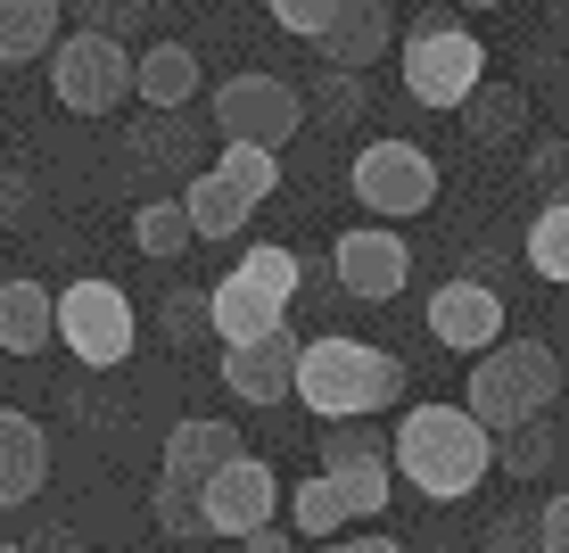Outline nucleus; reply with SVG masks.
Segmentation results:
<instances>
[{"instance_id": "nucleus-1", "label": "nucleus", "mask_w": 569, "mask_h": 553, "mask_svg": "<svg viewBox=\"0 0 569 553\" xmlns=\"http://www.w3.org/2000/svg\"><path fill=\"white\" fill-rule=\"evenodd\" d=\"M397 480H413L429 504H462L470 487L496 471V438L470 405H413L397 422Z\"/></svg>"}, {"instance_id": "nucleus-2", "label": "nucleus", "mask_w": 569, "mask_h": 553, "mask_svg": "<svg viewBox=\"0 0 569 553\" xmlns=\"http://www.w3.org/2000/svg\"><path fill=\"white\" fill-rule=\"evenodd\" d=\"M306 413H322V422H363V413H388L405 397V364L388 347L371 339H306L298 347V388H289Z\"/></svg>"}, {"instance_id": "nucleus-3", "label": "nucleus", "mask_w": 569, "mask_h": 553, "mask_svg": "<svg viewBox=\"0 0 569 553\" xmlns=\"http://www.w3.org/2000/svg\"><path fill=\"white\" fill-rule=\"evenodd\" d=\"M561 397V364H553V347L545 339H512V347H487L479 364H470V413L487 422V438H503V429H520V422H545V405Z\"/></svg>"}, {"instance_id": "nucleus-4", "label": "nucleus", "mask_w": 569, "mask_h": 553, "mask_svg": "<svg viewBox=\"0 0 569 553\" xmlns=\"http://www.w3.org/2000/svg\"><path fill=\"white\" fill-rule=\"evenodd\" d=\"M298 282H306V273H298V256H289V248H272V240L248 248L240 265L207 289V306H214V347H248V339H264V330H281Z\"/></svg>"}, {"instance_id": "nucleus-5", "label": "nucleus", "mask_w": 569, "mask_h": 553, "mask_svg": "<svg viewBox=\"0 0 569 553\" xmlns=\"http://www.w3.org/2000/svg\"><path fill=\"white\" fill-rule=\"evenodd\" d=\"M50 91H58V108H74V116L124 108L132 100V50H124V33H100V26L58 33V42H50Z\"/></svg>"}, {"instance_id": "nucleus-6", "label": "nucleus", "mask_w": 569, "mask_h": 553, "mask_svg": "<svg viewBox=\"0 0 569 553\" xmlns=\"http://www.w3.org/2000/svg\"><path fill=\"white\" fill-rule=\"evenodd\" d=\"M141 339V323H132V298L116 282H67L58 289V347L74 355V364L91 372H116Z\"/></svg>"}, {"instance_id": "nucleus-7", "label": "nucleus", "mask_w": 569, "mask_h": 553, "mask_svg": "<svg viewBox=\"0 0 569 553\" xmlns=\"http://www.w3.org/2000/svg\"><path fill=\"white\" fill-rule=\"evenodd\" d=\"M479 83H487L479 33H462V26H446V17H429L413 42H405V91H413L421 108H462Z\"/></svg>"}, {"instance_id": "nucleus-8", "label": "nucleus", "mask_w": 569, "mask_h": 553, "mask_svg": "<svg viewBox=\"0 0 569 553\" xmlns=\"http://www.w3.org/2000/svg\"><path fill=\"white\" fill-rule=\"evenodd\" d=\"M347 190H356L363 215H421L429 199H438V157L413 149V141H371L356 149V166H347Z\"/></svg>"}, {"instance_id": "nucleus-9", "label": "nucleus", "mask_w": 569, "mask_h": 553, "mask_svg": "<svg viewBox=\"0 0 569 553\" xmlns=\"http://www.w3.org/2000/svg\"><path fill=\"white\" fill-rule=\"evenodd\" d=\"M298 125H306V100L281 75H231V83H214V132L223 141L281 149V141H298Z\"/></svg>"}, {"instance_id": "nucleus-10", "label": "nucleus", "mask_w": 569, "mask_h": 553, "mask_svg": "<svg viewBox=\"0 0 569 553\" xmlns=\"http://www.w3.org/2000/svg\"><path fill=\"white\" fill-rule=\"evenodd\" d=\"M330 273H339L347 298L388 306L405 282H413V248H405V231H388V224H356V231H339V248H330Z\"/></svg>"}, {"instance_id": "nucleus-11", "label": "nucleus", "mask_w": 569, "mask_h": 553, "mask_svg": "<svg viewBox=\"0 0 569 553\" xmlns=\"http://www.w3.org/2000/svg\"><path fill=\"white\" fill-rule=\"evenodd\" d=\"M272 504H281V480L257 463V454H240V463H223L214 480L199 487V512H207V537H248V529L272 521Z\"/></svg>"}, {"instance_id": "nucleus-12", "label": "nucleus", "mask_w": 569, "mask_h": 553, "mask_svg": "<svg viewBox=\"0 0 569 553\" xmlns=\"http://www.w3.org/2000/svg\"><path fill=\"white\" fill-rule=\"evenodd\" d=\"M322 471H330V487H339L347 521H380L388 496H397V463L371 438H356V429H339V438L322 446Z\"/></svg>"}, {"instance_id": "nucleus-13", "label": "nucleus", "mask_w": 569, "mask_h": 553, "mask_svg": "<svg viewBox=\"0 0 569 553\" xmlns=\"http://www.w3.org/2000/svg\"><path fill=\"white\" fill-rule=\"evenodd\" d=\"M429 339L455 347V355H487L503 339V298L487 282H438V298H429Z\"/></svg>"}, {"instance_id": "nucleus-14", "label": "nucleus", "mask_w": 569, "mask_h": 553, "mask_svg": "<svg viewBox=\"0 0 569 553\" xmlns=\"http://www.w3.org/2000/svg\"><path fill=\"white\" fill-rule=\"evenodd\" d=\"M298 330H264V339H248V347H223V388L231 397H248V405H281L289 388H298Z\"/></svg>"}, {"instance_id": "nucleus-15", "label": "nucleus", "mask_w": 569, "mask_h": 553, "mask_svg": "<svg viewBox=\"0 0 569 553\" xmlns=\"http://www.w3.org/2000/svg\"><path fill=\"white\" fill-rule=\"evenodd\" d=\"M388 42H397V9H388V0H347V9L322 26V42H313V50H322L330 67L363 75V67H380Z\"/></svg>"}, {"instance_id": "nucleus-16", "label": "nucleus", "mask_w": 569, "mask_h": 553, "mask_svg": "<svg viewBox=\"0 0 569 553\" xmlns=\"http://www.w3.org/2000/svg\"><path fill=\"white\" fill-rule=\"evenodd\" d=\"M42 480H50V438H42V422L0 405V512H9V504H33V496H42Z\"/></svg>"}, {"instance_id": "nucleus-17", "label": "nucleus", "mask_w": 569, "mask_h": 553, "mask_svg": "<svg viewBox=\"0 0 569 553\" xmlns=\"http://www.w3.org/2000/svg\"><path fill=\"white\" fill-rule=\"evenodd\" d=\"M223 463H240V429H231V422H173L166 429V480L173 487L199 496Z\"/></svg>"}, {"instance_id": "nucleus-18", "label": "nucleus", "mask_w": 569, "mask_h": 553, "mask_svg": "<svg viewBox=\"0 0 569 553\" xmlns=\"http://www.w3.org/2000/svg\"><path fill=\"white\" fill-rule=\"evenodd\" d=\"M199 50L190 42H157V50H141L132 58V91H141L149 108H166V116H182L190 100H199Z\"/></svg>"}, {"instance_id": "nucleus-19", "label": "nucleus", "mask_w": 569, "mask_h": 553, "mask_svg": "<svg viewBox=\"0 0 569 553\" xmlns=\"http://www.w3.org/2000/svg\"><path fill=\"white\" fill-rule=\"evenodd\" d=\"M58 339V298L42 282H0V347L9 355H42Z\"/></svg>"}, {"instance_id": "nucleus-20", "label": "nucleus", "mask_w": 569, "mask_h": 553, "mask_svg": "<svg viewBox=\"0 0 569 553\" xmlns=\"http://www.w3.org/2000/svg\"><path fill=\"white\" fill-rule=\"evenodd\" d=\"M182 215H190V231H199V240H231V231L248 224V199L207 166V174H190V182H182Z\"/></svg>"}, {"instance_id": "nucleus-21", "label": "nucleus", "mask_w": 569, "mask_h": 553, "mask_svg": "<svg viewBox=\"0 0 569 553\" xmlns=\"http://www.w3.org/2000/svg\"><path fill=\"white\" fill-rule=\"evenodd\" d=\"M58 0H0V67H26L58 42Z\"/></svg>"}, {"instance_id": "nucleus-22", "label": "nucleus", "mask_w": 569, "mask_h": 553, "mask_svg": "<svg viewBox=\"0 0 569 553\" xmlns=\"http://www.w3.org/2000/svg\"><path fill=\"white\" fill-rule=\"evenodd\" d=\"M462 116H470L479 141H520V132H528V91L520 83H479L462 100Z\"/></svg>"}, {"instance_id": "nucleus-23", "label": "nucleus", "mask_w": 569, "mask_h": 553, "mask_svg": "<svg viewBox=\"0 0 569 553\" xmlns=\"http://www.w3.org/2000/svg\"><path fill=\"white\" fill-rule=\"evenodd\" d=\"M214 174H223V182L240 190L248 207H257V199H272V190H281V149H257V141H223Z\"/></svg>"}, {"instance_id": "nucleus-24", "label": "nucleus", "mask_w": 569, "mask_h": 553, "mask_svg": "<svg viewBox=\"0 0 569 553\" xmlns=\"http://www.w3.org/2000/svg\"><path fill=\"white\" fill-rule=\"evenodd\" d=\"M289 521H298L306 545H322V537H339V529H347V504H339V487H330V471L298 480V504H289Z\"/></svg>"}, {"instance_id": "nucleus-25", "label": "nucleus", "mask_w": 569, "mask_h": 553, "mask_svg": "<svg viewBox=\"0 0 569 553\" xmlns=\"http://www.w3.org/2000/svg\"><path fill=\"white\" fill-rule=\"evenodd\" d=\"M132 240H141V256H182L199 231H190V215H182V199H149L141 215H132Z\"/></svg>"}, {"instance_id": "nucleus-26", "label": "nucleus", "mask_w": 569, "mask_h": 553, "mask_svg": "<svg viewBox=\"0 0 569 553\" xmlns=\"http://www.w3.org/2000/svg\"><path fill=\"white\" fill-rule=\"evenodd\" d=\"M528 265H537L545 282L569 289V199H553L537 224H528Z\"/></svg>"}, {"instance_id": "nucleus-27", "label": "nucleus", "mask_w": 569, "mask_h": 553, "mask_svg": "<svg viewBox=\"0 0 569 553\" xmlns=\"http://www.w3.org/2000/svg\"><path fill=\"white\" fill-rule=\"evenodd\" d=\"M149 512H157V529H166V537H207L199 496H190V487H173V480H157V487H149Z\"/></svg>"}, {"instance_id": "nucleus-28", "label": "nucleus", "mask_w": 569, "mask_h": 553, "mask_svg": "<svg viewBox=\"0 0 569 553\" xmlns=\"http://www.w3.org/2000/svg\"><path fill=\"white\" fill-rule=\"evenodd\" d=\"M264 9H272V26H281V33H298V42H322V26L347 9V0H264Z\"/></svg>"}, {"instance_id": "nucleus-29", "label": "nucleus", "mask_w": 569, "mask_h": 553, "mask_svg": "<svg viewBox=\"0 0 569 553\" xmlns=\"http://www.w3.org/2000/svg\"><path fill=\"white\" fill-rule=\"evenodd\" d=\"M157 323H166V339H182V347H190L199 330H214V306H207V289H173Z\"/></svg>"}, {"instance_id": "nucleus-30", "label": "nucleus", "mask_w": 569, "mask_h": 553, "mask_svg": "<svg viewBox=\"0 0 569 553\" xmlns=\"http://www.w3.org/2000/svg\"><path fill=\"white\" fill-rule=\"evenodd\" d=\"M545 454H553V438H545V422H520V429H503V471H512V480H528V471H545Z\"/></svg>"}, {"instance_id": "nucleus-31", "label": "nucleus", "mask_w": 569, "mask_h": 553, "mask_svg": "<svg viewBox=\"0 0 569 553\" xmlns=\"http://www.w3.org/2000/svg\"><path fill=\"white\" fill-rule=\"evenodd\" d=\"M67 17H83V26H100V33H124L132 17H141V0H58Z\"/></svg>"}, {"instance_id": "nucleus-32", "label": "nucleus", "mask_w": 569, "mask_h": 553, "mask_svg": "<svg viewBox=\"0 0 569 553\" xmlns=\"http://www.w3.org/2000/svg\"><path fill=\"white\" fill-rule=\"evenodd\" d=\"M479 553H537V521H512V512H503V521L479 537Z\"/></svg>"}, {"instance_id": "nucleus-33", "label": "nucleus", "mask_w": 569, "mask_h": 553, "mask_svg": "<svg viewBox=\"0 0 569 553\" xmlns=\"http://www.w3.org/2000/svg\"><path fill=\"white\" fill-rule=\"evenodd\" d=\"M537 553H569V496H553L537 512Z\"/></svg>"}, {"instance_id": "nucleus-34", "label": "nucleus", "mask_w": 569, "mask_h": 553, "mask_svg": "<svg viewBox=\"0 0 569 553\" xmlns=\"http://www.w3.org/2000/svg\"><path fill=\"white\" fill-rule=\"evenodd\" d=\"M356 100H363V83H356L347 67H330V91H322V108H330V116H356Z\"/></svg>"}, {"instance_id": "nucleus-35", "label": "nucleus", "mask_w": 569, "mask_h": 553, "mask_svg": "<svg viewBox=\"0 0 569 553\" xmlns=\"http://www.w3.org/2000/svg\"><path fill=\"white\" fill-rule=\"evenodd\" d=\"M313 553H405V545L388 537V529H371V537H322Z\"/></svg>"}, {"instance_id": "nucleus-36", "label": "nucleus", "mask_w": 569, "mask_h": 553, "mask_svg": "<svg viewBox=\"0 0 569 553\" xmlns=\"http://www.w3.org/2000/svg\"><path fill=\"white\" fill-rule=\"evenodd\" d=\"M26 207H33L26 174H0V224H26Z\"/></svg>"}, {"instance_id": "nucleus-37", "label": "nucleus", "mask_w": 569, "mask_h": 553, "mask_svg": "<svg viewBox=\"0 0 569 553\" xmlns=\"http://www.w3.org/2000/svg\"><path fill=\"white\" fill-rule=\"evenodd\" d=\"M240 553H298V537H289V529H248V537H240Z\"/></svg>"}, {"instance_id": "nucleus-38", "label": "nucleus", "mask_w": 569, "mask_h": 553, "mask_svg": "<svg viewBox=\"0 0 569 553\" xmlns=\"http://www.w3.org/2000/svg\"><path fill=\"white\" fill-rule=\"evenodd\" d=\"M0 553H33V545H0Z\"/></svg>"}, {"instance_id": "nucleus-39", "label": "nucleus", "mask_w": 569, "mask_h": 553, "mask_svg": "<svg viewBox=\"0 0 569 553\" xmlns=\"http://www.w3.org/2000/svg\"><path fill=\"white\" fill-rule=\"evenodd\" d=\"M470 9H496V0H470Z\"/></svg>"}]
</instances>
